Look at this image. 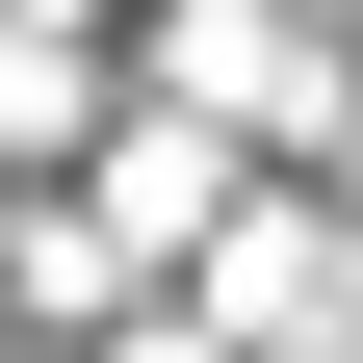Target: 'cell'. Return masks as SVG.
Wrapping results in <instances>:
<instances>
[{
	"instance_id": "2",
	"label": "cell",
	"mask_w": 363,
	"mask_h": 363,
	"mask_svg": "<svg viewBox=\"0 0 363 363\" xmlns=\"http://www.w3.org/2000/svg\"><path fill=\"white\" fill-rule=\"evenodd\" d=\"M130 363H208V337H130Z\"/></svg>"
},
{
	"instance_id": "1",
	"label": "cell",
	"mask_w": 363,
	"mask_h": 363,
	"mask_svg": "<svg viewBox=\"0 0 363 363\" xmlns=\"http://www.w3.org/2000/svg\"><path fill=\"white\" fill-rule=\"evenodd\" d=\"M234 311H259V337H363V234H311V208H234Z\"/></svg>"
}]
</instances>
